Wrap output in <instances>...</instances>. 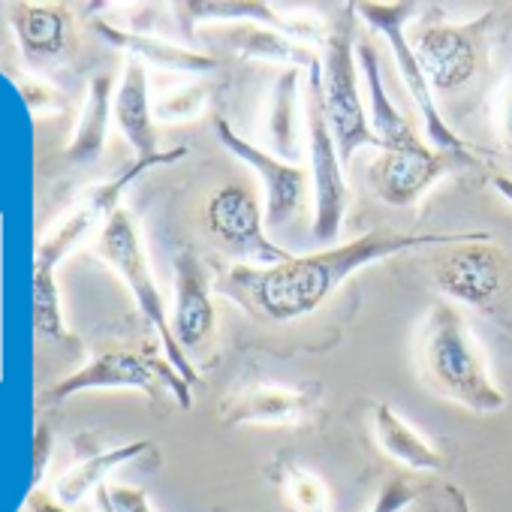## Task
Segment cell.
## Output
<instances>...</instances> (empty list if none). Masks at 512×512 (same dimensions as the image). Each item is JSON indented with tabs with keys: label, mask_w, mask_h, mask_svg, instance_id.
I'll return each instance as SVG.
<instances>
[{
	"label": "cell",
	"mask_w": 512,
	"mask_h": 512,
	"mask_svg": "<svg viewBox=\"0 0 512 512\" xmlns=\"http://www.w3.org/2000/svg\"><path fill=\"white\" fill-rule=\"evenodd\" d=\"M317 398L302 389L278 386V383H253L235 392L223 407L226 425H302L311 419Z\"/></svg>",
	"instance_id": "2e32d148"
},
{
	"label": "cell",
	"mask_w": 512,
	"mask_h": 512,
	"mask_svg": "<svg viewBox=\"0 0 512 512\" xmlns=\"http://www.w3.org/2000/svg\"><path fill=\"white\" fill-rule=\"evenodd\" d=\"M416 365L431 392L473 413H500L509 404L476 335L452 302H434L425 311L416 332Z\"/></svg>",
	"instance_id": "7a4b0ae2"
},
{
	"label": "cell",
	"mask_w": 512,
	"mask_h": 512,
	"mask_svg": "<svg viewBox=\"0 0 512 512\" xmlns=\"http://www.w3.org/2000/svg\"><path fill=\"white\" fill-rule=\"evenodd\" d=\"M208 235L247 266H281L290 260V250L269 238L266 205L250 184L229 181L205 199L202 211Z\"/></svg>",
	"instance_id": "52a82bcc"
},
{
	"label": "cell",
	"mask_w": 512,
	"mask_h": 512,
	"mask_svg": "<svg viewBox=\"0 0 512 512\" xmlns=\"http://www.w3.org/2000/svg\"><path fill=\"white\" fill-rule=\"evenodd\" d=\"M211 127H214L217 142L232 157H238L241 163H247L256 172V178L263 181L266 226L269 229H281L284 223H290L305 208V199H308V190H311V172H308V166L275 157L269 148L256 145V142L244 139L241 133H235L229 127V121L220 118V115H211Z\"/></svg>",
	"instance_id": "4fadbf2b"
},
{
	"label": "cell",
	"mask_w": 512,
	"mask_h": 512,
	"mask_svg": "<svg viewBox=\"0 0 512 512\" xmlns=\"http://www.w3.org/2000/svg\"><path fill=\"white\" fill-rule=\"evenodd\" d=\"M94 28H97V34H103V40H109L112 46L127 52V58H136L142 64H154V67L169 70V73L202 76V73H214L220 64L214 55H202L196 49L178 46L172 40H163V37H154L145 31H121L109 22H94Z\"/></svg>",
	"instance_id": "ffe728a7"
},
{
	"label": "cell",
	"mask_w": 512,
	"mask_h": 512,
	"mask_svg": "<svg viewBox=\"0 0 512 512\" xmlns=\"http://www.w3.org/2000/svg\"><path fill=\"white\" fill-rule=\"evenodd\" d=\"M491 13L476 16L473 22H428L410 40L419 58V67L437 94H455L464 88L485 61V37H488Z\"/></svg>",
	"instance_id": "30bf717a"
},
{
	"label": "cell",
	"mask_w": 512,
	"mask_h": 512,
	"mask_svg": "<svg viewBox=\"0 0 512 512\" xmlns=\"http://www.w3.org/2000/svg\"><path fill=\"white\" fill-rule=\"evenodd\" d=\"M13 28L28 58H61L73 40V19L58 4H19L13 10Z\"/></svg>",
	"instance_id": "7402d4cb"
},
{
	"label": "cell",
	"mask_w": 512,
	"mask_h": 512,
	"mask_svg": "<svg viewBox=\"0 0 512 512\" xmlns=\"http://www.w3.org/2000/svg\"><path fill=\"white\" fill-rule=\"evenodd\" d=\"M151 449H154V446H151L148 440H136V443L112 446V449H106V452H97V455H91V458L76 461L73 467H67V470L55 479V488H52V491H55V500L73 509V506L82 503L88 494H97V491L106 485V479H109L118 467H124V464L142 458V455L151 452Z\"/></svg>",
	"instance_id": "cb8c5ba5"
},
{
	"label": "cell",
	"mask_w": 512,
	"mask_h": 512,
	"mask_svg": "<svg viewBox=\"0 0 512 512\" xmlns=\"http://www.w3.org/2000/svg\"><path fill=\"white\" fill-rule=\"evenodd\" d=\"M356 61H359V70H362V79L368 88V118H371V130L377 136V148L380 151H410V148L425 145V139H419V133H413L410 121L395 109L392 97L386 94L374 46L359 43Z\"/></svg>",
	"instance_id": "d6986e66"
},
{
	"label": "cell",
	"mask_w": 512,
	"mask_h": 512,
	"mask_svg": "<svg viewBox=\"0 0 512 512\" xmlns=\"http://www.w3.org/2000/svg\"><path fill=\"white\" fill-rule=\"evenodd\" d=\"M353 10L359 13L362 22H368L371 31H377L389 43L392 58L398 64V73H401V82L407 85V94L419 106V115L425 124V142L437 151H467L461 136L440 115L434 91H431L422 67H419L416 52H413V43L407 40V25L416 16V4H371L368 0V4H356Z\"/></svg>",
	"instance_id": "9c48e42d"
},
{
	"label": "cell",
	"mask_w": 512,
	"mask_h": 512,
	"mask_svg": "<svg viewBox=\"0 0 512 512\" xmlns=\"http://www.w3.org/2000/svg\"><path fill=\"white\" fill-rule=\"evenodd\" d=\"M263 136L269 151L281 160L302 163L305 151V94L299 85V70L287 67L269 91L263 109Z\"/></svg>",
	"instance_id": "e0dca14e"
},
{
	"label": "cell",
	"mask_w": 512,
	"mask_h": 512,
	"mask_svg": "<svg viewBox=\"0 0 512 512\" xmlns=\"http://www.w3.org/2000/svg\"><path fill=\"white\" fill-rule=\"evenodd\" d=\"M157 386H166L184 410L193 404L190 383L172 365H157V362L136 356L130 350H100L88 365H82L79 371L58 380L46 392V401L61 404L79 392H88V389H139V392L154 398Z\"/></svg>",
	"instance_id": "8fae6325"
},
{
	"label": "cell",
	"mask_w": 512,
	"mask_h": 512,
	"mask_svg": "<svg viewBox=\"0 0 512 512\" xmlns=\"http://www.w3.org/2000/svg\"><path fill=\"white\" fill-rule=\"evenodd\" d=\"M232 55L238 58H260V61H281L287 67H311L320 55L308 46H302L299 40L266 28V25H253V22H232V25H220V37H217Z\"/></svg>",
	"instance_id": "603a6c76"
},
{
	"label": "cell",
	"mask_w": 512,
	"mask_h": 512,
	"mask_svg": "<svg viewBox=\"0 0 512 512\" xmlns=\"http://www.w3.org/2000/svg\"><path fill=\"white\" fill-rule=\"evenodd\" d=\"M323 103L326 118L335 136V145L341 151L344 166L353 160V154L365 145L377 148V136L371 130V118L359 91V61L356 46L350 40V25L344 22L338 31H329L323 40Z\"/></svg>",
	"instance_id": "8992f818"
},
{
	"label": "cell",
	"mask_w": 512,
	"mask_h": 512,
	"mask_svg": "<svg viewBox=\"0 0 512 512\" xmlns=\"http://www.w3.org/2000/svg\"><path fill=\"white\" fill-rule=\"evenodd\" d=\"M172 10L175 19L181 22V31L190 37L193 25L199 22H220V25H232V22H253V25H266L275 28L293 40H326L329 34L323 31L320 22L308 19V16H284L269 4H260V0H199V4H175Z\"/></svg>",
	"instance_id": "9a60e30c"
},
{
	"label": "cell",
	"mask_w": 512,
	"mask_h": 512,
	"mask_svg": "<svg viewBox=\"0 0 512 512\" xmlns=\"http://www.w3.org/2000/svg\"><path fill=\"white\" fill-rule=\"evenodd\" d=\"M434 287L446 302L506 326L512 317V256L491 244V238L452 244L434 263Z\"/></svg>",
	"instance_id": "5b68a950"
},
{
	"label": "cell",
	"mask_w": 512,
	"mask_h": 512,
	"mask_svg": "<svg viewBox=\"0 0 512 512\" xmlns=\"http://www.w3.org/2000/svg\"><path fill=\"white\" fill-rule=\"evenodd\" d=\"M49 452H52V431L46 422L37 425V437H34V485H40L46 464H49Z\"/></svg>",
	"instance_id": "d6a6232c"
},
{
	"label": "cell",
	"mask_w": 512,
	"mask_h": 512,
	"mask_svg": "<svg viewBox=\"0 0 512 512\" xmlns=\"http://www.w3.org/2000/svg\"><path fill=\"white\" fill-rule=\"evenodd\" d=\"M284 494L296 512H332V494L326 482L305 467H290L284 473Z\"/></svg>",
	"instance_id": "83f0119b"
},
{
	"label": "cell",
	"mask_w": 512,
	"mask_h": 512,
	"mask_svg": "<svg viewBox=\"0 0 512 512\" xmlns=\"http://www.w3.org/2000/svg\"><path fill=\"white\" fill-rule=\"evenodd\" d=\"M485 229H461V232H395V229H371L353 241L323 247L308 256H290L281 266H247L235 263L229 272L214 281V293L235 302L256 320L266 323H296L320 311L329 296L347 284L359 269H368L389 256L422 250V247H446L461 241H488Z\"/></svg>",
	"instance_id": "6da1fadb"
},
{
	"label": "cell",
	"mask_w": 512,
	"mask_h": 512,
	"mask_svg": "<svg viewBox=\"0 0 512 512\" xmlns=\"http://www.w3.org/2000/svg\"><path fill=\"white\" fill-rule=\"evenodd\" d=\"M181 157H187V148H172V151H160L154 157H136L133 163H127L115 178L103 181V184H94L91 190L82 193V199L73 205V211L37 244V256L34 263H43V266H58L61 260L85 241L91 238L94 232L100 235L103 226L109 223V217L121 208V196L127 193V187L142 178L148 169L154 166H169V163H178Z\"/></svg>",
	"instance_id": "ba28073f"
},
{
	"label": "cell",
	"mask_w": 512,
	"mask_h": 512,
	"mask_svg": "<svg viewBox=\"0 0 512 512\" xmlns=\"http://www.w3.org/2000/svg\"><path fill=\"white\" fill-rule=\"evenodd\" d=\"M34 323L37 332L46 338H64L70 341V332L64 326V311H61V293L55 281V269L34 263Z\"/></svg>",
	"instance_id": "484cf974"
},
{
	"label": "cell",
	"mask_w": 512,
	"mask_h": 512,
	"mask_svg": "<svg viewBox=\"0 0 512 512\" xmlns=\"http://www.w3.org/2000/svg\"><path fill=\"white\" fill-rule=\"evenodd\" d=\"M19 85H22V97L28 100V106L34 112H58V109H64V97L52 85H46L40 79H19Z\"/></svg>",
	"instance_id": "4dcf8cb0"
},
{
	"label": "cell",
	"mask_w": 512,
	"mask_h": 512,
	"mask_svg": "<svg viewBox=\"0 0 512 512\" xmlns=\"http://www.w3.org/2000/svg\"><path fill=\"white\" fill-rule=\"evenodd\" d=\"M0 299H4V217H0ZM0 374H4V302H0Z\"/></svg>",
	"instance_id": "e575fe53"
},
{
	"label": "cell",
	"mask_w": 512,
	"mask_h": 512,
	"mask_svg": "<svg viewBox=\"0 0 512 512\" xmlns=\"http://www.w3.org/2000/svg\"><path fill=\"white\" fill-rule=\"evenodd\" d=\"M97 247V256L112 266L121 281L127 284V290L133 293L136 299V308L139 314L148 320V326H154V332L160 335V347L166 353V365H172L187 383H196V368L190 365L187 353L178 347L175 335H172V320L166 314V302L157 290V281L151 275V266H148V253H145V244H142V229H139V220L130 208H118L109 223L103 226V232L97 235L94 241Z\"/></svg>",
	"instance_id": "3957f363"
},
{
	"label": "cell",
	"mask_w": 512,
	"mask_h": 512,
	"mask_svg": "<svg viewBox=\"0 0 512 512\" xmlns=\"http://www.w3.org/2000/svg\"><path fill=\"white\" fill-rule=\"evenodd\" d=\"M476 166L470 151H437L428 142L410 151H380L368 166L374 196L392 208H413L446 175Z\"/></svg>",
	"instance_id": "7c38bea8"
},
{
	"label": "cell",
	"mask_w": 512,
	"mask_h": 512,
	"mask_svg": "<svg viewBox=\"0 0 512 512\" xmlns=\"http://www.w3.org/2000/svg\"><path fill=\"white\" fill-rule=\"evenodd\" d=\"M112 76L100 73L88 85L85 109L79 115L73 142L67 145V160L70 163H94L106 151L109 139V121H112Z\"/></svg>",
	"instance_id": "d4e9b609"
},
{
	"label": "cell",
	"mask_w": 512,
	"mask_h": 512,
	"mask_svg": "<svg viewBox=\"0 0 512 512\" xmlns=\"http://www.w3.org/2000/svg\"><path fill=\"white\" fill-rule=\"evenodd\" d=\"M214 332V302H211V278L202 260L193 250L175 253V311H172V335L178 347L196 350Z\"/></svg>",
	"instance_id": "5bb4252c"
},
{
	"label": "cell",
	"mask_w": 512,
	"mask_h": 512,
	"mask_svg": "<svg viewBox=\"0 0 512 512\" xmlns=\"http://www.w3.org/2000/svg\"><path fill=\"white\" fill-rule=\"evenodd\" d=\"M109 497L115 512H154L148 503V494L133 485H109Z\"/></svg>",
	"instance_id": "1f68e13d"
},
{
	"label": "cell",
	"mask_w": 512,
	"mask_h": 512,
	"mask_svg": "<svg viewBox=\"0 0 512 512\" xmlns=\"http://www.w3.org/2000/svg\"><path fill=\"white\" fill-rule=\"evenodd\" d=\"M491 121H494V133L500 145L512 151V73L497 85L491 97Z\"/></svg>",
	"instance_id": "f1b7e54d"
},
{
	"label": "cell",
	"mask_w": 512,
	"mask_h": 512,
	"mask_svg": "<svg viewBox=\"0 0 512 512\" xmlns=\"http://www.w3.org/2000/svg\"><path fill=\"white\" fill-rule=\"evenodd\" d=\"M371 425H374V437L380 443V449L398 461L401 467L413 470V473H437L443 470V455L389 404L377 401L371 407Z\"/></svg>",
	"instance_id": "44dd1931"
},
{
	"label": "cell",
	"mask_w": 512,
	"mask_h": 512,
	"mask_svg": "<svg viewBox=\"0 0 512 512\" xmlns=\"http://www.w3.org/2000/svg\"><path fill=\"white\" fill-rule=\"evenodd\" d=\"M112 115H115V124H118L121 136L136 151V157L160 154L157 133H154L151 97H148V70L136 58L124 61V73H121V82H118V91H115Z\"/></svg>",
	"instance_id": "ac0fdd59"
},
{
	"label": "cell",
	"mask_w": 512,
	"mask_h": 512,
	"mask_svg": "<svg viewBox=\"0 0 512 512\" xmlns=\"http://www.w3.org/2000/svg\"><path fill=\"white\" fill-rule=\"evenodd\" d=\"M94 500H97V512H115L112 497H109V485H103V488L94 494Z\"/></svg>",
	"instance_id": "8d00e7d4"
},
{
	"label": "cell",
	"mask_w": 512,
	"mask_h": 512,
	"mask_svg": "<svg viewBox=\"0 0 512 512\" xmlns=\"http://www.w3.org/2000/svg\"><path fill=\"white\" fill-rule=\"evenodd\" d=\"M305 154H308V172H311V196H314V244L335 247L344 217H347V166L341 160V151L335 145L326 103H323V67L320 58L308 67L305 79Z\"/></svg>",
	"instance_id": "277c9868"
},
{
	"label": "cell",
	"mask_w": 512,
	"mask_h": 512,
	"mask_svg": "<svg viewBox=\"0 0 512 512\" xmlns=\"http://www.w3.org/2000/svg\"><path fill=\"white\" fill-rule=\"evenodd\" d=\"M25 512H73V509L64 506V503H58L55 494H46V491L34 488L28 494V500H25Z\"/></svg>",
	"instance_id": "836d02e7"
},
{
	"label": "cell",
	"mask_w": 512,
	"mask_h": 512,
	"mask_svg": "<svg viewBox=\"0 0 512 512\" xmlns=\"http://www.w3.org/2000/svg\"><path fill=\"white\" fill-rule=\"evenodd\" d=\"M491 187L512 205V178H509V175H494V178H491Z\"/></svg>",
	"instance_id": "d590c367"
},
{
	"label": "cell",
	"mask_w": 512,
	"mask_h": 512,
	"mask_svg": "<svg viewBox=\"0 0 512 512\" xmlns=\"http://www.w3.org/2000/svg\"><path fill=\"white\" fill-rule=\"evenodd\" d=\"M416 500V488L407 479H392L380 488L368 512H404Z\"/></svg>",
	"instance_id": "f546056e"
},
{
	"label": "cell",
	"mask_w": 512,
	"mask_h": 512,
	"mask_svg": "<svg viewBox=\"0 0 512 512\" xmlns=\"http://www.w3.org/2000/svg\"><path fill=\"white\" fill-rule=\"evenodd\" d=\"M205 106H208V85L190 82V85L160 94L151 103V112H154V121H160V124H181V121L199 118L205 112Z\"/></svg>",
	"instance_id": "4316f807"
}]
</instances>
